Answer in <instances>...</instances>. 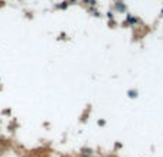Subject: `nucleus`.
I'll list each match as a JSON object with an SVG mask.
<instances>
[{"label": "nucleus", "mask_w": 163, "mask_h": 157, "mask_svg": "<svg viewBox=\"0 0 163 157\" xmlns=\"http://www.w3.org/2000/svg\"><path fill=\"white\" fill-rule=\"evenodd\" d=\"M113 10L115 13H127V4L123 0H117L113 4Z\"/></svg>", "instance_id": "f257e3e1"}, {"label": "nucleus", "mask_w": 163, "mask_h": 157, "mask_svg": "<svg viewBox=\"0 0 163 157\" xmlns=\"http://www.w3.org/2000/svg\"><path fill=\"white\" fill-rule=\"evenodd\" d=\"M126 23H129V26H136L137 23H140L139 17H134L131 13H127L126 15Z\"/></svg>", "instance_id": "f03ea898"}, {"label": "nucleus", "mask_w": 163, "mask_h": 157, "mask_svg": "<svg viewBox=\"0 0 163 157\" xmlns=\"http://www.w3.org/2000/svg\"><path fill=\"white\" fill-rule=\"evenodd\" d=\"M127 97H129L130 99H136L137 97H139V91H137L136 88H131V90L127 91Z\"/></svg>", "instance_id": "7ed1b4c3"}, {"label": "nucleus", "mask_w": 163, "mask_h": 157, "mask_svg": "<svg viewBox=\"0 0 163 157\" xmlns=\"http://www.w3.org/2000/svg\"><path fill=\"white\" fill-rule=\"evenodd\" d=\"M69 7V3L64 0V1H61L59 4H55V9H59V10H66V9Z\"/></svg>", "instance_id": "20e7f679"}, {"label": "nucleus", "mask_w": 163, "mask_h": 157, "mask_svg": "<svg viewBox=\"0 0 163 157\" xmlns=\"http://www.w3.org/2000/svg\"><path fill=\"white\" fill-rule=\"evenodd\" d=\"M87 12H88V13H91L92 16H95V17H101V13H100V12H98L95 7H88V9H87Z\"/></svg>", "instance_id": "39448f33"}, {"label": "nucleus", "mask_w": 163, "mask_h": 157, "mask_svg": "<svg viewBox=\"0 0 163 157\" xmlns=\"http://www.w3.org/2000/svg\"><path fill=\"white\" fill-rule=\"evenodd\" d=\"M81 153H82V154H91V156H92V153H94V151H92V149H88V147H84V149L81 150Z\"/></svg>", "instance_id": "423d86ee"}, {"label": "nucleus", "mask_w": 163, "mask_h": 157, "mask_svg": "<svg viewBox=\"0 0 163 157\" xmlns=\"http://www.w3.org/2000/svg\"><path fill=\"white\" fill-rule=\"evenodd\" d=\"M107 19H108L110 22H113V20H114V12H113V10L107 12Z\"/></svg>", "instance_id": "0eeeda50"}, {"label": "nucleus", "mask_w": 163, "mask_h": 157, "mask_svg": "<svg viewBox=\"0 0 163 157\" xmlns=\"http://www.w3.org/2000/svg\"><path fill=\"white\" fill-rule=\"evenodd\" d=\"M90 7H95L97 6V0H88V3H87Z\"/></svg>", "instance_id": "6e6552de"}, {"label": "nucleus", "mask_w": 163, "mask_h": 157, "mask_svg": "<svg viewBox=\"0 0 163 157\" xmlns=\"http://www.w3.org/2000/svg\"><path fill=\"white\" fill-rule=\"evenodd\" d=\"M100 127H104L106 125V120H98V123H97Z\"/></svg>", "instance_id": "1a4fd4ad"}, {"label": "nucleus", "mask_w": 163, "mask_h": 157, "mask_svg": "<svg viewBox=\"0 0 163 157\" xmlns=\"http://www.w3.org/2000/svg\"><path fill=\"white\" fill-rule=\"evenodd\" d=\"M66 1L69 3V6H71V4H77V3H78V0H66Z\"/></svg>", "instance_id": "9d476101"}, {"label": "nucleus", "mask_w": 163, "mask_h": 157, "mask_svg": "<svg viewBox=\"0 0 163 157\" xmlns=\"http://www.w3.org/2000/svg\"><path fill=\"white\" fill-rule=\"evenodd\" d=\"M4 6V0H0V7H3Z\"/></svg>", "instance_id": "9b49d317"}, {"label": "nucleus", "mask_w": 163, "mask_h": 157, "mask_svg": "<svg viewBox=\"0 0 163 157\" xmlns=\"http://www.w3.org/2000/svg\"><path fill=\"white\" fill-rule=\"evenodd\" d=\"M81 157H92V156H91V154H82L81 153Z\"/></svg>", "instance_id": "f8f14e48"}, {"label": "nucleus", "mask_w": 163, "mask_h": 157, "mask_svg": "<svg viewBox=\"0 0 163 157\" xmlns=\"http://www.w3.org/2000/svg\"><path fill=\"white\" fill-rule=\"evenodd\" d=\"M160 15H162V16H163V9H162V12H160Z\"/></svg>", "instance_id": "ddd939ff"}, {"label": "nucleus", "mask_w": 163, "mask_h": 157, "mask_svg": "<svg viewBox=\"0 0 163 157\" xmlns=\"http://www.w3.org/2000/svg\"><path fill=\"white\" fill-rule=\"evenodd\" d=\"M113 1H117V0H113Z\"/></svg>", "instance_id": "4468645a"}]
</instances>
